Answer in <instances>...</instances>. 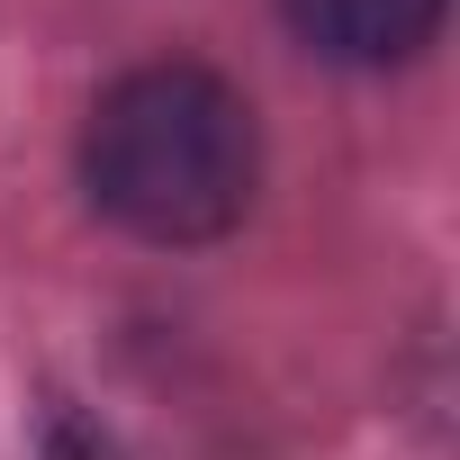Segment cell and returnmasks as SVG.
<instances>
[{
  "label": "cell",
  "mask_w": 460,
  "mask_h": 460,
  "mask_svg": "<svg viewBox=\"0 0 460 460\" xmlns=\"http://www.w3.org/2000/svg\"><path fill=\"white\" fill-rule=\"evenodd\" d=\"M91 199L145 244H208L226 235L262 181V127L235 82L208 64H145L127 73L82 127Z\"/></svg>",
  "instance_id": "6da1fadb"
},
{
  "label": "cell",
  "mask_w": 460,
  "mask_h": 460,
  "mask_svg": "<svg viewBox=\"0 0 460 460\" xmlns=\"http://www.w3.org/2000/svg\"><path fill=\"white\" fill-rule=\"evenodd\" d=\"M289 28L334 64H397L433 37L442 0H280Z\"/></svg>",
  "instance_id": "7a4b0ae2"
}]
</instances>
